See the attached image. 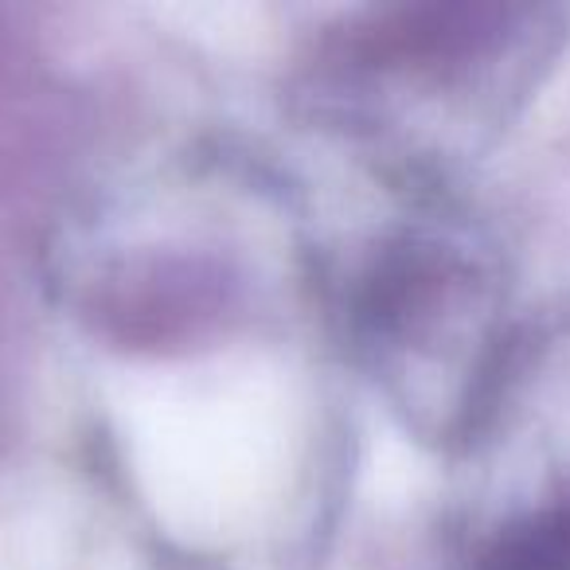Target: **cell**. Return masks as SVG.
I'll list each match as a JSON object with an SVG mask.
<instances>
[{
	"label": "cell",
	"mask_w": 570,
	"mask_h": 570,
	"mask_svg": "<svg viewBox=\"0 0 570 570\" xmlns=\"http://www.w3.org/2000/svg\"><path fill=\"white\" fill-rule=\"evenodd\" d=\"M492 570H570V512L535 520L500 539Z\"/></svg>",
	"instance_id": "obj_1"
}]
</instances>
